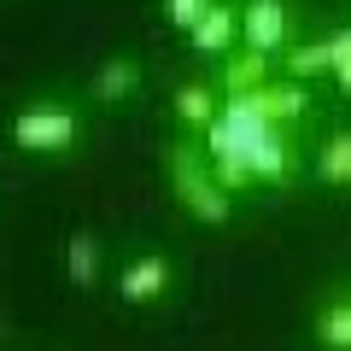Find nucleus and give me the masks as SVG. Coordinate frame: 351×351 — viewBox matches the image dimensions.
<instances>
[{
    "instance_id": "nucleus-4",
    "label": "nucleus",
    "mask_w": 351,
    "mask_h": 351,
    "mask_svg": "<svg viewBox=\"0 0 351 351\" xmlns=\"http://www.w3.org/2000/svg\"><path fill=\"white\" fill-rule=\"evenodd\" d=\"M240 36H246V53H281L287 47V6L281 0H252L240 12Z\"/></svg>"
},
{
    "instance_id": "nucleus-13",
    "label": "nucleus",
    "mask_w": 351,
    "mask_h": 351,
    "mask_svg": "<svg viewBox=\"0 0 351 351\" xmlns=\"http://www.w3.org/2000/svg\"><path fill=\"white\" fill-rule=\"evenodd\" d=\"M316 176L334 182V188H346V182H351V135H334L322 152H316Z\"/></svg>"
},
{
    "instance_id": "nucleus-3",
    "label": "nucleus",
    "mask_w": 351,
    "mask_h": 351,
    "mask_svg": "<svg viewBox=\"0 0 351 351\" xmlns=\"http://www.w3.org/2000/svg\"><path fill=\"white\" fill-rule=\"evenodd\" d=\"M76 135H82L76 112H59V106H36V112H24L12 123V141L24 152H59V147H71Z\"/></svg>"
},
{
    "instance_id": "nucleus-11",
    "label": "nucleus",
    "mask_w": 351,
    "mask_h": 351,
    "mask_svg": "<svg viewBox=\"0 0 351 351\" xmlns=\"http://www.w3.org/2000/svg\"><path fill=\"white\" fill-rule=\"evenodd\" d=\"M217 112H223V106H211V88H205V82H188L182 94H176V117L193 123V129H211Z\"/></svg>"
},
{
    "instance_id": "nucleus-14",
    "label": "nucleus",
    "mask_w": 351,
    "mask_h": 351,
    "mask_svg": "<svg viewBox=\"0 0 351 351\" xmlns=\"http://www.w3.org/2000/svg\"><path fill=\"white\" fill-rule=\"evenodd\" d=\"M316 339H322L328 351H351V304H334V311H322V322H316Z\"/></svg>"
},
{
    "instance_id": "nucleus-12",
    "label": "nucleus",
    "mask_w": 351,
    "mask_h": 351,
    "mask_svg": "<svg viewBox=\"0 0 351 351\" xmlns=\"http://www.w3.org/2000/svg\"><path fill=\"white\" fill-rule=\"evenodd\" d=\"M287 71H293V82H311V76L334 71V59H328V41H299V47H287Z\"/></svg>"
},
{
    "instance_id": "nucleus-17",
    "label": "nucleus",
    "mask_w": 351,
    "mask_h": 351,
    "mask_svg": "<svg viewBox=\"0 0 351 351\" xmlns=\"http://www.w3.org/2000/svg\"><path fill=\"white\" fill-rule=\"evenodd\" d=\"M328 59H334V71H351V29H339V36L328 41Z\"/></svg>"
},
{
    "instance_id": "nucleus-1",
    "label": "nucleus",
    "mask_w": 351,
    "mask_h": 351,
    "mask_svg": "<svg viewBox=\"0 0 351 351\" xmlns=\"http://www.w3.org/2000/svg\"><path fill=\"white\" fill-rule=\"evenodd\" d=\"M240 158L252 170V182H287L293 176V147L276 123H263L246 100H228L217 112V123L205 129V158Z\"/></svg>"
},
{
    "instance_id": "nucleus-16",
    "label": "nucleus",
    "mask_w": 351,
    "mask_h": 351,
    "mask_svg": "<svg viewBox=\"0 0 351 351\" xmlns=\"http://www.w3.org/2000/svg\"><path fill=\"white\" fill-rule=\"evenodd\" d=\"M164 12H170L176 29H193L205 12H211V0H164Z\"/></svg>"
},
{
    "instance_id": "nucleus-9",
    "label": "nucleus",
    "mask_w": 351,
    "mask_h": 351,
    "mask_svg": "<svg viewBox=\"0 0 351 351\" xmlns=\"http://www.w3.org/2000/svg\"><path fill=\"white\" fill-rule=\"evenodd\" d=\"M135 82H141V64L135 59H112L100 76H94V100L112 106V100H123V94H135Z\"/></svg>"
},
{
    "instance_id": "nucleus-18",
    "label": "nucleus",
    "mask_w": 351,
    "mask_h": 351,
    "mask_svg": "<svg viewBox=\"0 0 351 351\" xmlns=\"http://www.w3.org/2000/svg\"><path fill=\"white\" fill-rule=\"evenodd\" d=\"M334 82H339V94H351V71H334Z\"/></svg>"
},
{
    "instance_id": "nucleus-7",
    "label": "nucleus",
    "mask_w": 351,
    "mask_h": 351,
    "mask_svg": "<svg viewBox=\"0 0 351 351\" xmlns=\"http://www.w3.org/2000/svg\"><path fill=\"white\" fill-rule=\"evenodd\" d=\"M188 36H193V47H199V53H228V47H234V36H240V12L228 6V0H211V12H205Z\"/></svg>"
},
{
    "instance_id": "nucleus-10",
    "label": "nucleus",
    "mask_w": 351,
    "mask_h": 351,
    "mask_svg": "<svg viewBox=\"0 0 351 351\" xmlns=\"http://www.w3.org/2000/svg\"><path fill=\"white\" fill-rule=\"evenodd\" d=\"M64 269H71L76 287H94V276H100V240H94V234H76L71 246H64Z\"/></svg>"
},
{
    "instance_id": "nucleus-5",
    "label": "nucleus",
    "mask_w": 351,
    "mask_h": 351,
    "mask_svg": "<svg viewBox=\"0 0 351 351\" xmlns=\"http://www.w3.org/2000/svg\"><path fill=\"white\" fill-rule=\"evenodd\" d=\"M246 106L263 117V123L287 129V123H299V117L311 112V94H304V82H263L258 94H246Z\"/></svg>"
},
{
    "instance_id": "nucleus-8",
    "label": "nucleus",
    "mask_w": 351,
    "mask_h": 351,
    "mask_svg": "<svg viewBox=\"0 0 351 351\" xmlns=\"http://www.w3.org/2000/svg\"><path fill=\"white\" fill-rule=\"evenodd\" d=\"M269 82V59L263 53H234L223 71V88H228V100H246V94H258V88Z\"/></svg>"
},
{
    "instance_id": "nucleus-15",
    "label": "nucleus",
    "mask_w": 351,
    "mask_h": 351,
    "mask_svg": "<svg viewBox=\"0 0 351 351\" xmlns=\"http://www.w3.org/2000/svg\"><path fill=\"white\" fill-rule=\"evenodd\" d=\"M211 170H217V188H223V193H234V188H246V182H252V170L240 158H228V152H223V158H211Z\"/></svg>"
},
{
    "instance_id": "nucleus-2",
    "label": "nucleus",
    "mask_w": 351,
    "mask_h": 351,
    "mask_svg": "<svg viewBox=\"0 0 351 351\" xmlns=\"http://www.w3.org/2000/svg\"><path fill=\"white\" fill-rule=\"evenodd\" d=\"M170 176H176V193L188 199V211L199 217V223H228V193L217 188L211 176V158H205L199 147H170Z\"/></svg>"
},
{
    "instance_id": "nucleus-6",
    "label": "nucleus",
    "mask_w": 351,
    "mask_h": 351,
    "mask_svg": "<svg viewBox=\"0 0 351 351\" xmlns=\"http://www.w3.org/2000/svg\"><path fill=\"white\" fill-rule=\"evenodd\" d=\"M164 287H170V258H135L117 276V299L123 304H152V299H164Z\"/></svg>"
}]
</instances>
